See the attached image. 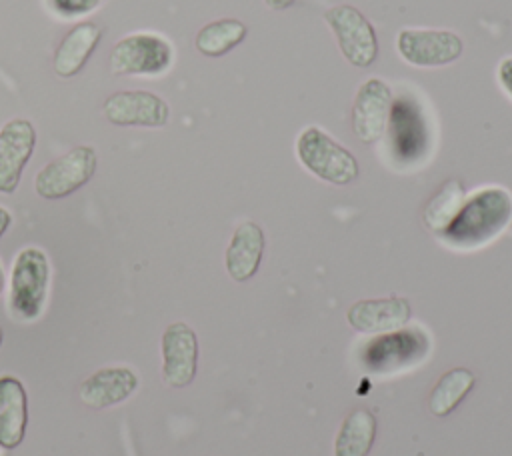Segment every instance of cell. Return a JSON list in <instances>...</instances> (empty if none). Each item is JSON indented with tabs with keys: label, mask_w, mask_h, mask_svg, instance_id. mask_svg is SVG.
Masks as SVG:
<instances>
[{
	"label": "cell",
	"mask_w": 512,
	"mask_h": 456,
	"mask_svg": "<svg viewBox=\"0 0 512 456\" xmlns=\"http://www.w3.org/2000/svg\"><path fill=\"white\" fill-rule=\"evenodd\" d=\"M0 346H2V328H0Z\"/></svg>",
	"instance_id": "obj_28"
},
{
	"label": "cell",
	"mask_w": 512,
	"mask_h": 456,
	"mask_svg": "<svg viewBox=\"0 0 512 456\" xmlns=\"http://www.w3.org/2000/svg\"><path fill=\"white\" fill-rule=\"evenodd\" d=\"M50 10L62 18H76L96 10L102 0H46Z\"/></svg>",
	"instance_id": "obj_23"
},
{
	"label": "cell",
	"mask_w": 512,
	"mask_h": 456,
	"mask_svg": "<svg viewBox=\"0 0 512 456\" xmlns=\"http://www.w3.org/2000/svg\"><path fill=\"white\" fill-rule=\"evenodd\" d=\"M28 428V394L12 376H0V448L14 450L22 444Z\"/></svg>",
	"instance_id": "obj_18"
},
{
	"label": "cell",
	"mask_w": 512,
	"mask_h": 456,
	"mask_svg": "<svg viewBox=\"0 0 512 456\" xmlns=\"http://www.w3.org/2000/svg\"><path fill=\"white\" fill-rule=\"evenodd\" d=\"M298 162L322 182L334 186L352 184L360 176L356 156L320 126H306L296 136Z\"/></svg>",
	"instance_id": "obj_2"
},
{
	"label": "cell",
	"mask_w": 512,
	"mask_h": 456,
	"mask_svg": "<svg viewBox=\"0 0 512 456\" xmlns=\"http://www.w3.org/2000/svg\"><path fill=\"white\" fill-rule=\"evenodd\" d=\"M512 222V194L504 186H484L464 198L450 224L436 234L454 250H476L492 242Z\"/></svg>",
	"instance_id": "obj_1"
},
{
	"label": "cell",
	"mask_w": 512,
	"mask_h": 456,
	"mask_svg": "<svg viewBox=\"0 0 512 456\" xmlns=\"http://www.w3.org/2000/svg\"><path fill=\"white\" fill-rule=\"evenodd\" d=\"M474 386V374L468 368H452L430 390L428 408L434 416H448Z\"/></svg>",
	"instance_id": "obj_21"
},
{
	"label": "cell",
	"mask_w": 512,
	"mask_h": 456,
	"mask_svg": "<svg viewBox=\"0 0 512 456\" xmlns=\"http://www.w3.org/2000/svg\"><path fill=\"white\" fill-rule=\"evenodd\" d=\"M104 116L114 126L162 128L170 118V106L150 90H120L104 100Z\"/></svg>",
	"instance_id": "obj_11"
},
{
	"label": "cell",
	"mask_w": 512,
	"mask_h": 456,
	"mask_svg": "<svg viewBox=\"0 0 512 456\" xmlns=\"http://www.w3.org/2000/svg\"><path fill=\"white\" fill-rule=\"evenodd\" d=\"M410 316V302L402 296L358 300L346 312L348 324L354 330L366 334H384L400 330L410 322Z\"/></svg>",
	"instance_id": "obj_15"
},
{
	"label": "cell",
	"mask_w": 512,
	"mask_h": 456,
	"mask_svg": "<svg viewBox=\"0 0 512 456\" xmlns=\"http://www.w3.org/2000/svg\"><path fill=\"white\" fill-rule=\"evenodd\" d=\"M4 286H6V278H4V270H2V264H0V294L4 292Z\"/></svg>",
	"instance_id": "obj_27"
},
{
	"label": "cell",
	"mask_w": 512,
	"mask_h": 456,
	"mask_svg": "<svg viewBox=\"0 0 512 456\" xmlns=\"http://www.w3.org/2000/svg\"><path fill=\"white\" fill-rule=\"evenodd\" d=\"M392 98V90L382 78L372 76L358 86L350 110V126L360 142L376 144L384 136Z\"/></svg>",
	"instance_id": "obj_9"
},
{
	"label": "cell",
	"mask_w": 512,
	"mask_h": 456,
	"mask_svg": "<svg viewBox=\"0 0 512 456\" xmlns=\"http://www.w3.org/2000/svg\"><path fill=\"white\" fill-rule=\"evenodd\" d=\"M496 80H498L500 88L504 90V94L512 100V56H506L498 62Z\"/></svg>",
	"instance_id": "obj_24"
},
{
	"label": "cell",
	"mask_w": 512,
	"mask_h": 456,
	"mask_svg": "<svg viewBox=\"0 0 512 456\" xmlns=\"http://www.w3.org/2000/svg\"><path fill=\"white\" fill-rule=\"evenodd\" d=\"M464 198H466V192H464L462 182L454 180V178L446 180L436 190V194L428 200V204L424 206L422 220H424L426 228L434 234H440L450 224V220L456 216Z\"/></svg>",
	"instance_id": "obj_22"
},
{
	"label": "cell",
	"mask_w": 512,
	"mask_h": 456,
	"mask_svg": "<svg viewBox=\"0 0 512 456\" xmlns=\"http://www.w3.org/2000/svg\"><path fill=\"white\" fill-rule=\"evenodd\" d=\"M264 248H266L264 230L252 220L240 222L232 232V238L224 252V266L228 276L236 282L250 280L262 264Z\"/></svg>",
	"instance_id": "obj_16"
},
{
	"label": "cell",
	"mask_w": 512,
	"mask_h": 456,
	"mask_svg": "<svg viewBox=\"0 0 512 456\" xmlns=\"http://www.w3.org/2000/svg\"><path fill=\"white\" fill-rule=\"evenodd\" d=\"M390 156L400 166H412L426 156L428 124L420 102L410 94L392 98L390 116L386 124Z\"/></svg>",
	"instance_id": "obj_5"
},
{
	"label": "cell",
	"mask_w": 512,
	"mask_h": 456,
	"mask_svg": "<svg viewBox=\"0 0 512 456\" xmlns=\"http://www.w3.org/2000/svg\"><path fill=\"white\" fill-rule=\"evenodd\" d=\"M162 380L170 388H186L198 370V336L186 322H172L160 338Z\"/></svg>",
	"instance_id": "obj_10"
},
{
	"label": "cell",
	"mask_w": 512,
	"mask_h": 456,
	"mask_svg": "<svg viewBox=\"0 0 512 456\" xmlns=\"http://www.w3.org/2000/svg\"><path fill=\"white\" fill-rule=\"evenodd\" d=\"M340 54L356 68H370L378 58V36L372 22L352 4H336L324 12Z\"/></svg>",
	"instance_id": "obj_7"
},
{
	"label": "cell",
	"mask_w": 512,
	"mask_h": 456,
	"mask_svg": "<svg viewBox=\"0 0 512 456\" xmlns=\"http://www.w3.org/2000/svg\"><path fill=\"white\" fill-rule=\"evenodd\" d=\"M396 52L410 66L440 68L462 56L464 42L456 32L444 28H402L396 34Z\"/></svg>",
	"instance_id": "obj_8"
},
{
	"label": "cell",
	"mask_w": 512,
	"mask_h": 456,
	"mask_svg": "<svg viewBox=\"0 0 512 456\" xmlns=\"http://www.w3.org/2000/svg\"><path fill=\"white\" fill-rule=\"evenodd\" d=\"M138 390V374L128 366H104L86 376L78 386L80 402L92 410L122 404Z\"/></svg>",
	"instance_id": "obj_14"
},
{
	"label": "cell",
	"mask_w": 512,
	"mask_h": 456,
	"mask_svg": "<svg viewBox=\"0 0 512 456\" xmlns=\"http://www.w3.org/2000/svg\"><path fill=\"white\" fill-rule=\"evenodd\" d=\"M10 224H12V214H10V210L4 208V206H0V238L6 234V230L10 228Z\"/></svg>",
	"instance_id": "obj_25"
},
{
	"label": "cell",
	"mask_w": 512,
	"mask_h": 456,
	"mask_svg": "<svg viewBox=\"0 0 512 456\" xmlns=\"http://www.w3.org/2000/svg\"><path fill=\"white\" fill-rule=\"evenodd\" d=\"M36 148V128L26 118L0 126V194H14Z\"/></svg>",
	"instance_id": "obj_12"
},
{
	"label": "cell",
	"mask_w": 512,
	"mask_h": 456,
	"mask_svg": "<svg viewBox=\"0 0 512 456\" xmlns=\"http://www.w3.org/2000/svg\"><path fill=\"white\" fill-rule=\"evenodd\" d=\"M108 62L116 76H160L174 62V46L162 34L132 32L112 46Z\"/></svg>",
	"instance_id": "obj_4"
},
{
	"label": "cell",
	"mask_w": 512,
	"mask_h": 456,
	"mask_svg": "<svg viewBox=\"0 0 512 456\" xmlns=\"http://www.w3.org/2000/svg\"><path fill=\"white\" fill-rule=\"evenodd\" d=\"M376 416L368 408H354L334 438V456H368L376 440Z\"/></svg>",
	"instance_id": "obj_19"
},
{
	"label": "cell",
	"mask_w": 512,
	"mask_h": 456,
	"mask_svg": "<svg viewBox=\"0 0 512 456\" xmlns=\"http://www.w3.org/2000/svg\"><path fill=\"white\" fill-rule=\"evenodd\" d=\"M100 40H102V30L96 22L84 20L72 26L54 50V56H52L54 74L58 78L76 76L86 66V62L98 48Z\"/></svg>",
	"instance_id": "obj_17"
},
{
	"label": "cell",
	"mask_w": 512,
	"mask_h": 456,
	"mask_svg": "<svg viewBox=\"0 0 512 456\" xmlns=\"http://www.w3.org/2000/svg\"><path fill=\"white\" fill-rule=\"evenodd\" d=\"M272 10H286L290 8L296 0H264Z\"/></svg>",
	"instance_id": "obj_26"
},
{
	"label": "cell",
	"mask_w": 512,
	"mask_h": 456,
	"mask_svg": "<svg viewBox=\"0 0 512 456\" xmlns=\"http://www.w3.org/2000/svg\"><path fill=\"white\" fill-rule=\"evenodd\" d=\"M428 352V338L422 330H394L368 342L364 348V362L370 370H394L418 362Z\"/></svg>",
	"instance_id": "obj_13"
},
{
	"label": "cell",
	"mask_w": 512,
	"mask_h": 456,
	"mask_svg": "<svg viewBox=\"0 0 512 456\" xmlns=\"http://www.w3.org/2000/svg\"><path fill=\"white\" fill-rule=\"evenodd\" d=\"M248 36V26L238 18H220L204 24L196 38L194 46L202 56L220 58L232 52Z\"/></svg>",
	"instance_id": "obj_20"
},
{
	"label": "cell",
	"mask_w": 512,
	"mask_h": 456,
	"mask_svg": "<svg viewBox=\"0 0 512 456\" xmlns=\"http://www.w3.org/2000/svg\"><path fill=\"white\" fill-rule=\"evenodd\" d=\"M50 284V262L42 248H22L10 270L8 310L12 318L22 322L36 320L46 304Z\"/></svg>",
	"instance_id": "obj_3"
},
{
	"label": "cell",
	"mask_w": 512,
	"mask_h": 456,
	"mask_svg": "<svg viewBox=\"0 0 512 456\" xmlns=\"http://www.w3.org/2000/svg\"><path fill=\"white\" fill-rule=\"evenodd\" d=\"M96 168V150L88 144L74 146L38 170L34 190L44 200H62L86 186L96 174Z\"/></svg>",
	"instance_id": "obj_6"
}]
</instances>
